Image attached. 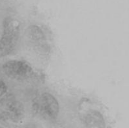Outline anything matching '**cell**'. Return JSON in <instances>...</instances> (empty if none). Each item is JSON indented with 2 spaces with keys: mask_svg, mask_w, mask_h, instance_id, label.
<instances>
[{
  "mask_svg": "<svg viewBox=\"0 0 129 128\" xmlns=\"http://www.w3.org/2000/svg\"><path fill=\"white\" fill-rule=\"evenodd\" d=\"M20 36V23L17 19L8 17L4 20L0 36V57L12 53L16 49Z\"/></svg>",
  "mask_w": 129,
  "mask_h": 128,
  "instance_id": "obj_1",
  "label": "cell"
},
{
  "mask_svg": "<svg viewBox=\"0 0 129 128\" xmlns=\"http://www.w3.org/2000/svg\"><path fill=\"white\" fill-rule=\"evenodd\" d=\"M33 109L35 113L45 120L52 121L57 118L59 106L57 99L49 93H44L33 100Z\"/></svg>",
  "mask_w": 129,
  "mask_h": 128,
  "instance_id": "obj_2",
  "label": "cell"
},
{
  "mask_svg": "<svg viewBox=\"0 0 129 128\" xmlns=\"http://www.w3.org/2000/svg\"><path fill=\"white\" fill-rule=\"evenodd\" d=\"M4 72L12 79L23 80L31 77L33 74L32 67L28 63L21 60H10L3 66Z\"/></svg>",
  "mask_w": 129,
  "mask_h": 128,
  "instance_id": "obj_3",
  "label": "cell"
},
{
  "mask_svg": "<svg viewBox=\"0 0 129 128\" xmlns=\"http://www.w3.org/2000/svg\"><path fill=\"white\" fill-rule=\"evenodd\" d=\"M0 110L4 117L14 122H18L24 116L23 105L13 95H8L1 99Z\"/></svg>",
  "mask_w": 129,
  "mask_h": 128,
  "instance_id": "obj_4",
  "label": "cell"
},
{
  "mask_svg": "<svg viewBox=\"0 0 129 128\" xmlns=\"http://www.w3.org/2000/svg\"><path fill=\"white\" fill-rule=\"evenodd\" d=\"M85 123L87 128H106V124L102 114L98 110L91 109L85 117Z\"/></svg>",
  "mask_w": 129,
  "mask_h": 128,
  "instance_id": "obj_5",
  "label": "cell"
},
{
  "mask_svg": "<svg viewBox=\"0 0 129 128\" xmlns=\"http://www.w3.org/2000/svg\"><path fill=\"white\" fill-rule=\"evenodd\" d=\"M7 90L8 87L5 82L0 80V98L5 94V93L7 92Z\"/></svg>",
  "mask_w": 129,
  "mask_h": 128,
  "instance_id": "obj_6",
  "label": "cell"
}]
</instances>
